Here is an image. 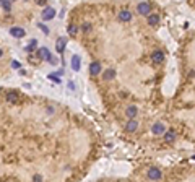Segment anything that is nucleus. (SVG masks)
<instances>
[{"instance_id":"1","label":"nucleus","mask_w":195,"mask_h":182,"mask_svg":"<svg viewBox=\"0 0 195 182\" xmlns=\"http://www.w3.org/2000/svg\"><path fill=\"white\" fill-rule=\"evenodd\" d=\"M137 11H138L140 15H145V16H148L151 11V5L146 4V2H142V4H138V7H137Z\"/></svg>"},{"instance_id":"2","label":"nucleus","mask_w":195,"mask_h":182,"mask_svg":"<svg viewBox=\"0 0 195 182\" xmlns=\"http://www.w3.org/2000/svg\"><path fill=\"white\" fill-rule=\"evenodd\" d=\"M41 16H42V20H46V21L52 20V18L56 16V10H54L52 7H46V8H44V11L41 13Z\"/></svg>"},{"instance_id":"3","label":"nucleus","mask_w":195,"mask_h":182,"mask_svg":"<svg viewBox=\"0 0 195 182\" xmlns=\"http://www.w3.org/2000/svg\"><path fill=\"white\" fill-rule=\"evenodd\" d=\"M38 55H39V59H42V60H51V62H54V59L51 57V52H49L47 47H41V49H38Z\"/></svg>"},{"instance_id":"4","label":"nucleus","mask_w":195,"mask_h":182,"mask_svg":"<svg viewBox=\"0 0 195 182\" xmlns=\"http://www.w3.org/2000/svg\"><path fill=\"white\" fill-rule=\"evenodd\" d=\"M148 177H150V181H159V179L163 177V174H161V171L158 168H150V171H148Z\"/></svg>"},{"instance_id":"5","label":"nucleus","mask_w":195,"mask_h":182,"mask_svg":"<svg viewBox=\"0 0 195 182\" xmlns=\"http://www.w3.org/2000/svg\"><path fill=\"white\" fill-rule=\"evenodd\" d=\"M151 60H153L154 63H158V65H159V63H163V60H164V54H163V50H154L153 54H151Z\"/></svg>"},{"instance_id":"6","label":"nucleus","mask_w":195,"mask_h":182,"mask_svg":"<svg viewBox=\"0 0 195 182\" xmlns=\"http://www.w3.org/2000/svg\"><path fill=\"white\" fill-rule=\"evenodd\" d=\"M10 34L13 36V38H16V39H21V38H24L26 31H24L23 28H18V26H15V28L10 29Z\"/></svg>"},{"instance_id":"7","label":"nucleus","mask_w":195,"mask_h":182,"mask_svg":"<svg viewBox=\"0 0 195 182\" xmlns=\"http://www.w3.org/2000/svg\"><path fill=\"white\" fill-rule=\"evenodd\" d=\"M90 73L93 75V77H98V75L101 73V63L99 62H93L90 65Z\"/></svg>"},{"instance_id":"8","label":"nucleus","mask_w":195,"mask_h":182,"mask_svg":"<svg viewBox=\"0 0 195 182\" xmlns=\"http://www.w3.org/2000/svg\"><path fill=\"white\" fill-rule=\"evenodd\" d=\"M20 101V96H18L16 91H8L7 93V102H11V104H16Z\"/></svg>"},{"instance_id":"9","label":"nucleus","mask_w":195,"mask_h":182,"mask_svg":"<svg viewBox=\"0 0 195 182\" xmlns=\"http://www.w3.org/2000/svg\"><path fill=\"white\" fill-rule=\"evenodd\" d=\"M65 44H67V38H59L56 42V49L59 54H62L63 50H65Z\"/></svg>"},{"instance_id":"10","label":"nucleus","mask_w":195,"mask_h":182,"mask_svg":"<svg viewBox=\"0 0 195 182\" xmlns=\"http://www.w3.org/2000/svg\"><path fill=\"white\" fill-rule=\"evenodd\" d=\"M151 130H153V133H154V135H163V133L166 132V127H164V124L156 122V124L153 125V129H151Z\"/></svg>"},{"instance_id":"11","label":"nucleus","mask_w":195,"mask_h":182,"mask_svg":"<svg viewBox=\"0 0 195 182\" xmlns=\"http://www.w3.org/2000/svg\"><path fill=\"white\" fill-rule=\"evenodd\" d=\"M119 20L120 21H130L132 20V13H130L129 10H122L120 13H119Z\"/></svg>"},{"instance_id":"12","label":"nucleus","mask_w":195,"mask_h":182,"mask_svg":"<svg viewBox=\"0 0 195 182\" xmlns=\"http://www.w3.org/2000/svg\"><path fill=\"white\" fill-rule=\"evenodd\" d=\"M125 129H127V132H135V130L138 129V122H137V120H133V119H130L129 122H127Z\"/></svg>"},{"instance_id":"13","label":"nucleus","mask_w":195,"mask_h":182,"mask_svg":"<svg viewBox=\"0 0 195 182\" xmlns=\"http://www.w3.org/2000/svg\"><path fill=\"white\" fill-rule=\"evenodd\" d=\"M148 25L150 26H158L159 25V16H158V15H148Z\"/></svg>"},{"instance_id":"14","label":"nucleus","mask_w":195,"mask_h":182,"mask_svg":"<svg viewBox=\"0 0 195 182\" xmlns=\"http://www.w3.org/2000/svg\"><path fill=\"white\" fill-rule=\"evenodd\" d=\"M72 68L75 72L80 70V57H78V55H73L72 57Z\"/></svg>"},{"instance_id":"15","label":"nucleus","mask_w":195,"mask_h":182,"mask_svg":"<svg viewBox=\"0 0 195 182\" xmlns=\"http://www.w3.org/2000/svg\"><path fill=\"white\" fill-rule=\"evenodd\" d=\"M174 140H176L174 132H164V141H166V143H172Z\"/></svg>"},{"instance_id":"16","label":"nucleus","mask_w":195,"mask_h":182,"mask_svg":"<svg viewBox=\"0 0 195 182\" xmlns=\"http://www.w3.org/2000/svg\"><path fill=\"white\" fill-rule=\"evenodd\" d=\"M137 112H138V111H137L135 106H129V107H127V112H125V114H127V117H129V119H133V117L137 116Z\"/></svg>"},{"instance_id":"17","label":"nucleus","mask_w":195,"mask_h":182,"mask_svg":"<svg viewBox=\"0 0 195 182\" xmlns=\"http://www.w3.org/2000/svg\"><path fill=\"white\" fill-rule=\"evenodd\" d=\"M36 45H38V41H36V39H33V41L29 42L26 47H24V50H26V52H33V50L36 49Z\"/></svg>"},{"instance_id":"18","label":"nucleus","mask_w":195,"mask_h":182,"mask_svg":"<svg viewBox=\"0 0 195 182\" xmlns=\"http://www.w3.org/2000/svg\"><path fill=\"white\" fill-rule=\"evenodd\" d=\"M0 5H2L7 11L11 10V0H0Z\"/></svg>"},{"instance_id":"19","label":"nucleus","mask_w":195,"mask_h":182,"mask_svg":"<svg viewBox=\"0 0 195 182\" xmlns=\"http://www.w3.org/2000/svg\"><path fill=\"white\" fill-rule=\"evenodd\" d=\"M114 77H115V72L112 70V68H109V70L104 72V80H112Z\"/></svg>"},{"instance_id":"20","label":"nucleus","mask_w":195,"mask_h":182,"mask_svg":"<svg viewBox=\"0 0 195 182\" xmlns=\"http://www.w3.org/2000/svg\"><path fill=\"white\" fill-rule=\"evenodd\" d=\"M67 31H68V34L75 36V34H77V33H78V28H77V26H75V25H70L68 28H67Z\"/></svg>"},{"instance_id":"21","label":"nucleus","mask_w":195,"mask_h":182,"mask_svg":"<svg viewBox=\"0 0 195 182\" xmlns=\"http://www.w3.org/2000/svg\"><path fill=\"white\" fill-rule=\"evenodd\" d=\"M81 29H83V33H90L91 31V25L90 23H85V25L81 26Z\"/></svg>"},{"instance_id":"22","label":"nucleus","mask_w":195,"mask_h":182,"mask_svg":"<svg viewBox=\"0 0 195 182\" xmlns=\"http://www.w3.org/2000/svg\"><path fill=\"white\" fill-rule=\"evenodd\" d=\"M49 78L54 80V81H57V83H60V78H59V75H57V73H51V75H49Z\"/></svg>"},{"instance_id":"23","label":"nucleus","mask_w":195,"mask_h":182,"mask_svg":"<svg viewBox=\"0 0 195 182\" xmlns=\"http://www.w3.org/2000/svg\"><path fill=\"white\" fill-rule=\"evenodd\" d=\"M11 67H13V68H20V67H21V63L18 62V60H13V62H11Z\"/></svg>"},{"instance_id":"24","label":"nucleus","mask_w":195,"mask_h":182,"mask_svg":"<svg viewBox=\"0 0 195 182\" xmlns=\"http://www.w3.org/2000/svg\"><path fill=\"white\" fill-rule=\"evenodd\" d=\"M34 2H36V4H38V5H41V7H44V5H46V2H47V0H34Z\"/></svg>"},{"instance_id":"25","label":"nucleus","mask_w":195,"mask_h":182,"mask_svg":"<svg viewBox=\"0 0 195 182\" xmlns=\"http://www.w3.org/2000/svg\"><path fill=\"white\" fill-rule=\"evenodd\" d=\"M39 28H41V29H42V31H44V33H46V34H49V29H47V28H46V26H44V25H39Z\"/></svg>"},{"instance_id":"26","label":"nucleus","mask_w":195,"mask_h":182,"mask_svg":"<svg viewBox=\"0 0 195 182\" xmlns=\"http://www.w3.org/2000/svg\"><path fill=\"white\" fill-rule=\"evenodd\" d=\"M68 88H70V90H75V85H73L72 81H70V83H68Z\"/></svg>"},{"instance_id":"27","label":"nucleus","mask_w":195,"mask_h":182,"mask_svg":"<svg viewBox=\"0 0 195 182\" xmlns=\"http://www.w3.org/2000/svg\"><path fill=\"white\" fill-rule=\"evenodd\" d=\"M2 55H4V52H2V49H0V57H2Z\"/></svg>"},{"instance_id":"28","label":"nucleus","mask_w":195,"mask_h":182,"mask_svg":"<svg viewBox=\"0 0 195 182\" xmlns=\"http://www.w3.org/2000/svg\"><path fill=\"white\" fill-rule=\"evenodd\" d=\"M11 2H15V0H11Z\"/></svg>"}]
</instances>
